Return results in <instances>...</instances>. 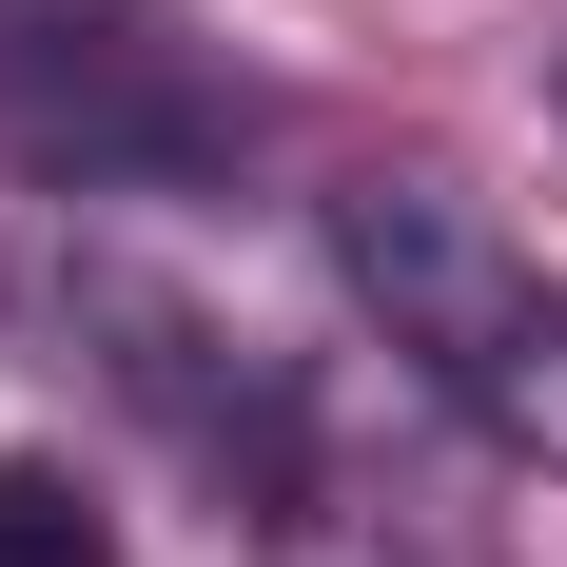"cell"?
I'll use <instances>...</instances> for the list:
<instances>
[{
    "label": "cell",
    "instance_id": "6da1fadb",
    "mask_svg": "<svg viewBox=\"0 0 567 567\" xmlns=\"http://www.w3.org/2000/svg\"><path fill=\"white\" fill-rule=\"evenodd\" d=\"M333 275H352V313L431 372V392H489L509 372V333L548 313V275H528V235L470 196V176H431V157H372V176H333Z\"/></svg>",
    "mask_w": 567,
    "mask_h": 567
},
{
    "label": "cell",
    "instance_id": "3957f363",
    "mask_svg": "<svg viewBox=\"0 0 567 567\" xmlns=\"http://www.w3.org/2000/svg\"><path fill=\"white\" fill-rule=\"evenodd\" d=\"M0 117H20V157H59L79 196L117 176H176L216 117L157 79V40H117V20H40V40H0Z\"/></svg>",
    "mask_w": 567,
    "mask_h": 567
},
{
    "label": "cell",
    "instance_id": "277c9868",
    "mask_svg": "<svg viewBox=\"0 0 567 567\" xmlns=\"http://www.w3.org/2000/svg\"><path fill=\"white\" fill-rule=\"evenodd\" d=\"M0 567H117L99 489H79L59 451H0Z\"/></svg>",
    "mask_w": 567,
    "mask_h": 567
},
{
    "label": "cell",
    "instance_id": "7a4b0ae2",
    "mask_svg": "<svg viewBox=\"0 0 567 567\" xmlns=\"http://www.w3.org/2000/svg\"><path fill=\"white\" fill-rule=\"evenodd\" d=\"M99 333H117V392L157 411L176 451L216 470V489H255V509H293V470H313V411H293V372H255L235 333H196L176 293H99Z\"/></svg>",
    "mask_w": 567,
    "mask_h": 567
}]
</instances>
